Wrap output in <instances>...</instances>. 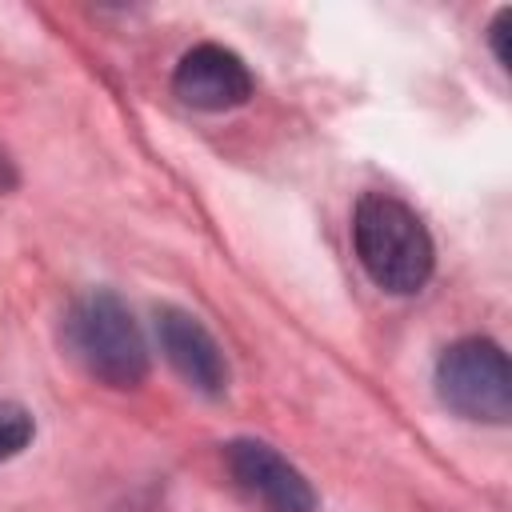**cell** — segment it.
Returning <instances> with one entry per match:
<instances>
[{
  "mask_svg": "<svg viewBox=\"0 0 512 512\" xmlns=\"http://www.w3.org/2000/svg\"><path fill=\"white\" fill-rule=\"evenodd\" d=\"M156 340L164 360L204 396H224L228 392V360L224 348L216 344V336L200 324V316L176 308V304H160L156 308Z\"/></svg>",
  "mask_w": 512,
  "mask_h": 512,
  "instance_id": "cell-6",
  "label": "cell"
},
{
  "mask_svg": "<svg viewBox=\"0 0 512 512\" xmlns=\"http://www.w3.org/2000/svg\"><path fill=\"white\" fill-rule=\"evenodd\" d=\"M20 184V172H16V164H12V156L0 148V192H12Z\"/></svg>",
  "mask_w": 512,
  "mask_h": 512,
  "instance_id": "cell-9",
  "label": "cell"
},
{
  "mask_svg": "<svg viewBox=\"0 0 512 512\" xmlns=\"http://www.w3.org/2000/svg\"><path fill=\"white\" fill-rule=\"evenodd\" d=\"M508 24H512V8H500L488 24V44H492V56L500 68H508Z\"/></svg>",
  "mask_w": 512,
  "mask_h": 512,
  "instance_id": "cell-8",
  "label": "cell"
},
{
  "mask_svg": "<svg viewBox=\"0 0 512 512\" xmlns=\"http://www.w3.org/2000/svg\"><path fill=\"white\" fill-rule=\"evenodd\" d=\"M352 244L368 280L392 296L420 292L436 264V248L424 220L388 192H364L356 200Z\"/></svg>",
  "mask_w": 512,
  "mask_h": 512,
  "instance_id": "cell-1",
  "label": "cell"
},
{
  "mask_svg": "<svg viewBox=\"0 0 512 512\" xmlns=\"http://www.w3.org/2000/svg\"><path fill=\"white\" fill-rule=\"evenodd\" d=\"M436 396L460 420L504 424L512 416V372L508 356L488 336H464L436 360Z\"/></svg>",
  "mask_w": 512,
  "mask_h": 512,
  "instance_id": "cell-3",
  "label": "cell"
},
{
  "mask_svg": "<svg viewBox=\"0 0 512 512\" xmlns=\"http://www.w3.org/2000/svg\"><path fill=\"white\" fill-rule=\"evenodd\" d=\"M32 436H36L32 412H28L24 404L0 396V464L12 460V456H20V452L32 444Z\"/></svg>",
  "mask_w": 512,
  "mask_h": 512,
  "instance_id": "cell-7",
  "label": "cell"
},
{
  "mask_svg": "<svg viewBox=\"0 0 512 512\" xmlns=\"http://www.w3.org/2000/svg\"><path fill=\"white\" fill-rule=\"evenodd\" d=\"M224 464H228L236 488L252 504H260L264 512H316L312 484L272 444L252 440V436H236L224 444Z\"/></svg>",
  "mask_w": 512,
  "mask_h": 512,
  "instance_id": "cell-4",
  "label": "cell"
},
{
  "mask_svg": "<svg viewBox=\"0 0 512 512\" xmlns=\"http://www.w3.org/2000/svg\"><path fill=\"white\" fill-rule=\"evenodd\" d=\"M172 92L188 104V108H200V112H228V108H240L252 100L256 92V80L248 72V64L224 48V44H192L176 72H172Z\"/></svg>",
  "mask_w": 512,
  "mask_h": 512,
  "instance_id": "cell-5",
  "label": "cell"
},
{
  "mask_svg": "<svg viewBox=\"0 0 512 512\" xmlns=\"http://www.w3.org/2000/svg\"><path fill=\"white\" fill-rule=\"evenodd\" d=\"M68 356L108 388H140L148 376V344L128 304L108 288H88L64 316Z\"/></svg>",
  "mask_w": 512,
  "mask_h": 512,
  "instance_id": "cell-2",
  "label": "cell"
}]
</instances>
